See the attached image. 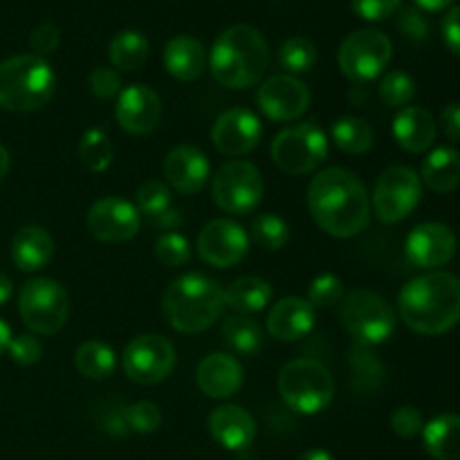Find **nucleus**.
Here are the masks:
<instances>
[{"mask_svg": "<svg viewBox=\"0 0 460 460\" xmlns=\"http://www.w3.org/2000/svg\"><path fill=\"white\" fill-rule=\"evenodd\" d=\"M279 61H281L283 70L295 75H304V72L313 70L317 63V45L308 39V36H292L279 49Z\"/></svg>", "mask_w": 460, "mask_h": 460, "instance_id": "36", "label": "nucleus"}, {"mask_svg": "<svg viewBox=\"0 0 460 460\" xmlns=\"http://www.w3.org/2000/svg\"><path fill=\"white\" fill-rule=\"evenodd\" d=\"M126 422H128V429L133 431V434H153V431L160 429L162 411L157 404L146 402V400L135 404H126Z\"/></svg>", "mask_w": 460, "mask_h": 460, "instance_id": "42", "label": "nucleus"}, {"mask_svg": "<svg viewBox=\"0 0 460 460\" xmlns=\"http://www.w3.org/2000/svg\"><path fill=\"white\" fill-rule=\"evenodd\" d=\"M18 313L36 335H57L70 317V295L57 279L36 277L21 288Z\"/></svg>", "mask_w": 460, "mask_h": 460, "instance_id": "8", "label": "nucleus"}, {"mask_svg": "<svg viewBox=\"0 0 460 460\" xmlns=\"http://www.w3.org/2000/svg\"><path fill=\"white\" fill-rule=\"evenodd\" d=\"M377 93H380L382 103H386V106L407 108V103H411L413 97H416V81L407 72L391 70L385 75Z\"/></svg>", "mask_w": 460, "mask_h": 460, "instance_id": "38", "label": "nucleus"}, {"mask_svg": "<svg viewBox=\"0 0 460 460\" xmlns=\"http://www.w3.org/2000/svg\"><path fill=\"white\" fill-rule=\"evenodd\" d=\"M216 84L229 90H245L263 79L270 63L268 40L256 27L232 25L216 39L207 58Z\"/></svg>", "mask_w": 460, "mask_h": 460, "instance_id": "3", "label": "nucleus"}, {"mask_svg": "<svg viewBox=\"0 0 460 460\" xmlns=\"http://www.w3.org/2000/svg\"><path fill=\"white\" fill-rule=\"evenodd\" d=\"M422 445L436 460H460V416L443 413L422 427Z\"/></svg>", "mask_w": 460, "mask_h": 460, "instance_id": "27", "label": "nucleus"}, {"mask_svg": "<svg viewBox=\"0 0 460 460\" xmlns=\"http://www.w3.org/2000/svg\"><path fill=\"white\" fill-rule=\"evenodd\" d=\"M9 169H12V157H9V151L7 148L0 144V182H3L4 178H7Z\"/></svg>", "mask_w": 460, "mask_h": 460, "instance_id": "55", "label": "nucleus"}, {"mask_svg": "<svg viewBox=\"0 0 460 460\" xmlns=\"http://www.w3.org/2000/svg\"><path fill=\"white\" fill-rule=\"evenodd\" d=\"M90 93L97 99H112L121 93V76L112 67H94L88 76Z\"/></svg>", "mask_w": 460, "mask_h": 460, "instance_id": "44", "label": "nucleus"}, {"mask_svg": "<svg viewBox=\"0 0 460 460\" xmlns=\"http://www.w3.org/2000/svg\"><path fill=\"white\" fill-rule=\"evenodd\" d=\"M88 232L102 243H126L133 236H137L139 225H142V214L133 202L124 198H102L90 207L85 216Z\"/></svg>", "mask_w": 460, "mask_h": 460, "instance_id": "15", "label": "nucleus"}, {"mask_svg": "<svg viewBox=\"0 0 460 460\" xmlns=\"http://www.w3.org/2000/svg\"><path fill=\"white\" fill-rule=\"evenodd\" d=\"M438 126L434 115L420 106H407L395 115L394 137L400 148L409 153H425L434 146Z\"/></svg>", "mask_w": 460, "mask_h": 460, "instance_id": "24", "label": "nucleus"}, {"mask_svg": "<svg viewBox=\"0 0 460 460\" xmlns=\"http://www.w3.org/2000/svg\"><path fill=\"white\" fill-rule=\"evenodd\" d=\"M440 126L449 142H460V103H447L440 112Z\"/></svg>", "mask_w": 460, "mask_h": 460, "instance_id": "51", "label": "nucleus"}, {"mask_svg": "<svg viewBox=\"0 0 460 460\" xmlns=\"http://www.w3.org/2000/svg\"><path fill=\"white\" fill-rule=\"evenodd\" d=\"M277 386L283 402L304 416L323 411L335 398V380L317 359L299 358L288 362L279 373Z\"/></svg>", "mask_w": 460, "mask_h": 460, "instance_id": "6", "label": "nucleus"}, {"mask_svg": "<svg viewBox=\"0 0 460 460\" xmlns=\"http://www.w3.org/2000/svg\"><path fill=\"white\" fill-rule=\"evenodd\" d=\"M223 341L227 349L241 355H256L263 346V328L247 314L225 319Z\"/></svg>", "mask_w": 460, "mask_h": 460, "instance_id": "34", "label": "nucleus"}, {"mask_svg": "<svg viewBox=\"0 0 460 460\" xmlns=\"http://www.w3.org/2000/svg\"><path fill=\"white\" fill-rule=\"evenodd\" d=\"M102 427L106 434L121 438V436H128V422H126V404H115V407L103 409L102 416Z\"/></svg>", "mask_w": 460, "mask_h": 460, "instance_id": "49", "label": "nucleus"}, {"mask_svg": "<svg viewBox=\"0 0 460 460\" xmlns=\"http://www.w3.org/2000/svg\"><path fill=\"white\" fill-rule=\"evenodd\" d=\"M314 328V308L308 299L286 296L272 305L268 314V332L277 341H301Z\"/></svg>", "mask_w": 460, "mask_h": 460, "instance_id": "21", "label": "nucleus"}, {"mask_svg": "<svg viewBox=\"0 0 460 460\" xmlns=\"http://www.w3.org/2000/svg\"><path fill=\"white\" fill-rule=\"evenodd\" d=\"M250 232L252 238L268 252L283 250L288 245V241H290V227H288V223L281 216L272 214V211H265V214L256 216L252 220Z\"/></svg>", "mask_w": 460, "mask_h": 460, "instance_id": "37", "label": "nucleus"}, {"mask_svg": "<svg viewBox=\"0 0 460 460\" xmlns=\"http://www.w3.org/2000/svg\"><path fill=\"white\" fill-rule=\"evenodd\" d=\"M261 137H263L261 119L247 108L225 111L211 128V142L227 157L247 155L259 146Z\"/></svg>", "mask_w": 460, "mask_h": 460, "instance_id": "17", "label": "nucleus"}, {"mask_svg": "<svg viewBox=\"0 0 460 460\" xmlns=\"http://www.w3.org/2000/svg\"><path fill=\"white\" fill-rule=\"evenodd\" d=\"M209 160L205 153L196 146H175L164 157V178L175 191L180 193H198L209 182Z\"/></svg>", "mask_w": 460, "mask_h": 460, "instance_id": "20", "label": "nucleus"}, {"mask_svg": "<svg viewBox=\"0 0 460 460\" xmlns=\"http://www.w3.org/2000/svg\"><path fill=\"white\" fill-rule=\"evenodd\" d=\"M328 157V137L314 121L283 128L272 142V160L283 173H313Z\"/></svg>", "mask_w": 460, "mask_h": 460, "instance_id": "11", "label": "nucleus"}, {"mask_svg": "<svg viewBox=\"0 0 460 460\" xmlns=\"http://www.w3.org/2000/svg\"><path fill=\"white\" fill-rule=\"evenodd\" d=\"M272 301V286L259 277H238L225 290V305L241 314H254L265 310Z\"/></svg>", "mask_w": 460, "mask_h": 460, "instance_id": "29", "label": "nucleus"}, {"mask_svg": "<svg viewBox=\"0 0 460 460\" xmlns=\"http://www.w3.org/2000/svg\"><path fill=\"white\" fill-rule=\"evenodd\" d=\"M75 367L85 380H106L112 376L117 367L115 350L99 340H88L76 349Z\"/></svg>", "mask_w": 460, "mask_h": 460, "instance_id": "31", "label": "nucleus"}, {"mask_svg": "<svg viewBox=\"0 0 460 460\" xmlns=\"http://www.w3.org/2000/svg\"><path fill=\"white\" fill-rule=\"evenodd\" d=\"M391 57H394V43L389 36L376 27H362L346 36L337 61L346 79L353 84H367L377 79L389 67Z\"/></svg>", "mask_w": 460, "mask_h": 460, "instance_id": "9", "label": "nucleus"}, {"mask_svg": "<svg viewBox=\"0 0 460 460\" xmlns=\"http://www.w3.org/2000/svg\"><path fill=\"white\" fill-rule=\"evenodd\" d=\"M341 323L355 344L371 349L391 340L395 332V310L377 292L358 288L341 301Z\"/></svg>", "mask_w": 460, "mask_h": 460, "instance_id": "7", "label": "nucleus"}, {"mask_svg": "<svg viewBox=\"0 0 460 460\" xmlns=\"http://www.w3.org/2000/svg\"><path fill=\"white\" fill-rule=\"evenodd\" d=\"M7 353L12 362L18 364V367H34L43 358V344L34 335H18L12 337Z\"/></svg>", "mask_w": 460, "mask_h": 460, "instance_id": "43", "label": "nucleus"}, {"mask_svg": "<svg viewBox=\"0 0 460 460\" xmlns=\"http://www.w3.org/2000/svg\"><path fill=\"white\" fill-rule=\"evenodd\" d=\"M135 207L142 216H146L148 220L155 218V216L164 214L166 209H171V189L166 187L160 180H148L142 187L137 189V196H135Z\"/></svg>", "mask_w": 460, "mask_h": 460, "instance_id": "39", "label": "nucleus"}, {"mask_svg": "<svg viewBox=\"0 0 460 460\" xmlns=\"http://www.w3.org/2000/svg\"><path fill=\"white\" fill-rule=\"evenodd\" d=\"M443 40L454 54L460 57V4L449 9L443 18Z\"/></svg>", "mask_w": 460, "mask_h": 460, "instance_id": "50", "label": "nucleus"}, {"mask_svg": "<svg viewBox=\"0 0 460 460\" xmlns=\"http://www.w3.org/2000/svg\"><path fill=\"white\" fill-rule=\"evenodd\" d=\"M344 286L341 279L335 274H319L313 279L308 288V301L314 310L317 308H335L344 301Z\"/></svg>", "mask_w": 460, "mask_h": 460, "instance_id": "41", "label": "nucleus"}, {"mask_svg": "<svg viewBox=\"0 0 460 460\" xmlns=\"http://www.w3.org/2000/svg\"><path fill=\"white\" fill-rule=\"evenodd\" d=\"M263 175L245 160L227 162L211 180V198L229 216L252 214L263 200Z\"/></svg>", "mask_w": 460, "mask_h": 460, "instance_id": "10", "label": "nucleus"}, {"mask_svg": "<svg viewBox=\"0 0 460 460\" xmlns=\"http://www.w3.org/2000/svg\"><path fill=\"white\" fill-rule=\"evenodd\" d=\"M420 182L436 193H449L460 182V151L440 146L422 160Z\"/></svg>", "mask_w": 460, "mask_h": 460, "instance_id": "28", "label": "nucleus"}, {"mask_svg": "<svg viewBox=\"0 0 460 460\" xmlns=\"http://www.w3.org/2000/svg\"><path fill=\"white\" fill-rule=\"evenodd\" d=\"M413 3L420 9H425V12H440V9L449 7L454 0H413Z\"/></svg>", "mask_w": 460, "mask_h": 460, "instance_id": "54", "label": "nucleus"}, {"mask_svg": "<svg viewBox=\"0 0 460 460\" xmlns=\"http://www.w3.org/2000/svg\"><path fill=\"white\" fill-rule=\"evenodd\" d=\"M209 434L220 447L243 452L256 438V422L252 413L238 404H220L209 416Z\"/></svg>", "mask_w": 460, "mask_h": 460, "instance_id": "22", "label": "nucleus"}, {"mask_svg": "<svg viewBox=\"0 0 460 460\" xmlns=\"http://www.w3.org/2000/svg\"><path fill=\"white\" fill-rule=\"evenodd\" d=\"M30 45L34 49L36 57L45 58L48 54H54L61 45V30L54 22H43V25L34 27L30 34Z\"/></svg>", "mask_w": 460, "mask_h": 460, "instance_id": "47", "label": "nucleus"}, {"mask_svg": "<svg viewBox=\"0 0 460 460\" xmlns=\"http://www.w3.org/2000/svg\"><path fill=\"white\" fill-rule=\"evenodd\" d=\"M155 259L160 261L164 268H180V265H187L189 259H191V243H189L187 236H182L180 232L162 234L155 241Z\"/></svg>", "mask_w": 460, "mask_h": 460, "instance_id": "40", "label": "nucleus"}, {"mask_svg": "<svg viewBox=\"0 0 460 460\" xmlns=\"http://www.w3.org/2000/svg\"><path fill=\"white\" fill-rule=\"evenodd\" d=\"M308 209L314 223L332 238L359 236L371 223V198L362 180L349 169L319 171L308 187Z\"/></svg>", "mask_w": 460, "mask_h": 460, "instance_id": "1", "label": "nucleus"}, {"mask_svg": "<svg viewBox=\"0 0 460 460\" xmlns=\"http://www.w3.org/2000/svg\"><path fill=\"white\" fill-rule=\"evenodd\" d=\"M398 310L418 335H443L460 322V279L449 272H427L411 279L398 295Z\"/></svg>", "mask_w": 460, "mask_h": 460, "instance_id": "2", "label": "nucleus"}, {"mask_svg": "<svg viewBox=\"0 0 460 460\" xmlns=\"http://www.w3.org/2000/svg\"><path fill=\"white\" fill-rule=\"evenodd\" d=\"M349 364L350 373H353V386L359 394H373V391L380 389L386 371L380 359H377V355L371 353L368 346L355 344L349 350Z\"/></svg>", "mask_w": 460, "mask_h": 460, "instance_id": "33", "label": "nucleus"}, {"mask_svg": "<svg viewBox=\"0 0 460 460\" xmlns=\"http://www.w3.org/2000/svg\"><path fill=\"white\" fill-rule=\"evenodd\" d=\"M404 0H350V9L364 21H386L402 9Z\"/></svg>", "mask_w": 460, "mask_h": 460, "instance_id": "45", "label": "nucleus"}, {"mask_svg": "<svg viewBox=\"0 0 460 460\" xmlns=\"http://www.w3.org/2000/svg\"><path fill=\"white\" fill-rule=\"evenodd\" d=\"M164 67L178 81L200 79L202 72L207 70L205 48L193 36H173L164 48Z\"/></svg>", "mask_w": 460, "mask_h": 460, "instance_id": "26", "label": "nucleus"}, {"mask_svg": "<svg viewBox=\"0 0 460 460\" xmlns=\"http://www.w3.org/2000/svg\"><path fill=\"white\" fill-rule=\"evenodd\" d=\"M175 349L164 335H139L126 344L121 364L128 380L139 386L164 382L175 368Z\"/></svg>", "mask_w": 460, "mask_h": 460, "instance_id": "13", "label": "nucleus"}, {"mask_svg": "<svg viewBox=\"0 0 460 460\" xmlns=\"http://www.w3.org/2000/svg\"><path fill=\"white\" fill-rule=\"evenodd\" d=\"M198 254L211 268H234L250 254V236L245 227L229 218L207 223L198 234Z\"/></svg>", "mask_w": 460, "mask_h": 460, "instance_id": "14", "label": "nucleus"}, {"mask_svg": "<svg viewBox=\"0 0 460 460\" xmlns=\"http://www.w3.org/2000/svg\"><path fill=\"white\" fill-rule=\"evenodd\" d=\"M332 142L349 155H362V153L373 148L376 133H373V126L367 119L349 115L332 124Z\"/></svg>", "mask_w": 460, "mask_h": 460, "instance_id": "32", "label": "nucleus"}, {"mask_svg": "<svg viewBox=\"0 0 460 460\" xmlns=\"http://www.w3.org/2000/svg\"><path fill=\"white\" fill-rule=\"evenodd\" d=\"M151 225L157 229V232H162V234L178 232L180 225H182V211H180L178 207H171V209H166L164 214L151 218Z\"/></svg>", "mask_w": 460, "mask_h": 460, "instance_id": "52", "label": "nucleus"}, {"mask_svg": "<svg viewBox=\"0 0 460 460\" xmlns=\"http://www.w3.org/2000/svg\"><path fill=\"white\" fill-rule=\"evenodd\" d=\"M112 142L108 137L106 130L102 128H88L81 137L79 144V160L85 169H90L93 173H103L108 166L112 164Z\"/></svg>", "mask_w": 460, "mask_h": 460, "instance_id": "35", "label": "nucleus"}, {"mask_svg": "<svg viewBox=\"0 0 460 460\" xmlns=\"http://www.w3.org/2000/svg\"><path fill=\"white\" fill-rule=\"evenodd\" d=\"M57 90V75L45 58L18 54L0 63V108L34 112L48 106Z\"/></svg>", "mask_w": 460, "mask_h": 460, "instance_id": "5", "label": "nucleus"}, {"mask_svg": "<svg viewBox=\"0 0 460 460\" xmlns=\"http://www.w3.org/2000/svg\"><path fill=\"white\" fill-rule=\"evenodd\" d=\"M196 382L202 394L211 400H225L238 394L243 386V367L227 353L207 355L196 371Z\"/></svg>", "mask_w": 460, "mask_h": 460, "instance_id": "23", "label": "nucleus"}, {"mask_svg": "<svg viewBox=\"0 0 460 460\" xmlns=\"http://www.w3.org/2000/svg\"><path fill=\"white\" fill-rule=\"evenodd\" d=\"M420 175L409 166H389L373 189V211L380 223L395 225L420 205Z\"/></svg>", "mask_w": 460, "mask_h": 460, "instance_id": "12", "label": "nucleus"}, {"mask_svg": "<svg viewBox=\"0 0 460 460\" xmlns=\"http://www.w3.org/2000/svg\"><path fill=\"white\" fill-rule=\"evenodd\" d=\"M398 30L402 31L407 39L425 40L427 36H429V22H427V18L422 16L420 9L407 7V9H400Z\"/></svg>", "mask_w": 460, "mask_h": 460, "instance_id": "48", "label": "nucleus"}, {"mask_svg": "<svg viewBox=\"0 0 460 460\" xmlns=\"http://www.w3.org/2000/svg\"><path fill=\"white\" fill-rule=\"evenodd\" d=\"M404 252L413 268H443L456 254V236L443 223H422L411 229L404 243Z\"/></svg>", "mask_w": 460, "mask_h": 460, "instance_id": "18", "label": "nucleus"}, {"mask_svg": "<svg viewBox=\"0 0 460 460\" xmlns=\"http://www.w3.org/2000/svg\"><path fill=\"white\" fill-rule=\"evenodd\" d=\"M256 103L274 121H295L308 111L310 90L292 75H274L261 84Z\"/></svg>", "mask_w": 460, "mask_h": 460, "instance_id": "16", "label": "nucleus"}, {"mask_svg": "<svg viewBox=\"0 0 460 460\" xmlns=\"http://www.w3.org/2000/svg\"><path fill=\"white\" fill-rule=\"evenodd\" d=\"M296 460H335V458H332V454L326 452V449H308V452L301 454Z\"/></svg>", "mask_w": 460, "mask_h": 460, "instance_id": "56", "label": "nucleus"}, {"mask_svg": "<svg viewBox=\"0 0 460 460\" xmlns=\"http://www.w3.org/2000/svg\"><path fill=\"white\" fill-rule=\"evenodd\" d=\"M9 341H12V328L7 326V323L0 319V355L7 353V346Z\"/></svg>", "mask_w": 460, "mask_h": 460, "instance_id": "57", "label": "nucleus"}, {"mask_svg": "<svg viewBox=\"0 0 460 460\" xmlns=\"http://www.w3.org/2000/svg\"><path fill=\"white\" fill-rule=\"evenodd\" d=\"M162 310L173 331L196 335L220 319L225 310V290L205 274H182L166 288Z\"/></svg>", "mask_w": 460, "mask_h": 460, "instance_id": "4", "label": "nucleus"}, {"mask_svg": "<svg viewBox=\"0 0 460 460\" xmlns=\"http://www.w3.org/2000/svg\"><path fill=\"white\" fill-rule=\"evenodd\" d=\"M148 40L142 31L124 30L111 40L108 45V57H111L112 66L121 72H135L148 61Z\"/></svg>", "mask_w": 460, "mask_h": 460, "instance_id": "30", "label": "nucleus"}, {"mask_svg": "<svg viewBox=\"0 0 460 460\" xmlns=\"http://www.w3.org/2000/svg\"><path fill=\"white\" fill-rule=\"evenodd\" d=\"M115 119L130 135L153 133L162 119L160 94L144 84L126 85L117 94Z\"/></svg>", "mask_w": 460, "mask_h": 460, "instance_id": "19", "label": "nucleus"}, {"mask_svg": "<svg viewBox=\"0 0 460 460\" xmlns=\"http://www.w3.org/2000/svg\"><path fill=\"white\" fill-rule=\"evenodd\" d=\"M422 427H425L422 413L416 407H411V404L398 407L394 416H391V429L400 438H413V436L422 434Z\"/></svg>", "mask_w": 460, "mask_h": 460, "instance_id": "46", "label": "nucleus"}, {"mask_svg": "<svg viewBox=\"0 0 460 460\" xmlns=\"http://www.w3.org/2000/svg\"><path fill=\"white\" fill-rule=\"evenodd\" d=\"M12 295H13L12 279H9L4 272H0V305L7 304V301L12 299Z\"/></svg>", "mask_w": 460, "mask_h": 460, "instance_id": "53", "label": "nucleus"}, {"mask_svg": "<svg viewBox=\"0 0 460 460\" xmlns=\"http://www.w3.org/2000/svg\"><path fill=\"white\" fill-rule=\"evenodd\" d=\"M54 259V238L39 225H27L12 238V261L21 272H39Z\"/></svg>", "mask_w": 460, "mask_h": 460, "instance_id": "25", "label": "nucleus"}]
</instances>
